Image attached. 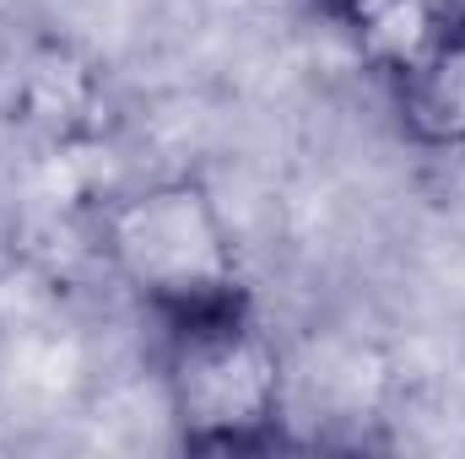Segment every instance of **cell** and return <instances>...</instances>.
Returning <instances> with one entry per match:
<instances>
[{"mask_svg":"<svg viewBox=\"0 0 465 459\" xmlns=\"http://www.w3.org/2000/svg\"><path fill=\"white\" fill-rule=\"evenodd\" d=\"M104 259L163 319H201L249 303L223 206L201 179H157L104 211Z\"/></svg>","mask_w":465,"mask_h":459,"instance_id":"cell-1","label":"cell"},{"mask_svg":"<svg viewBox=\"0 0 465 459\" xmlns=\"http://www.w3.org/2000/svg\"><path fill=\"white\" fill-rule=\"evenodd\" d=\"M450 0H351L336 27L351 38L362 65L384 82L406 76L450 22Z\"/></svg>","mask_w":465,"mask_h":459,"instance_id":"cell-4","label":"cell"},{"mask_svg":"<svg viewBox=\"0 0 465 459\" xmlns=\"http://www.w3.org/2000/svg\"><path fill=\"white\" fill-rule=\"evenodd\" d=\"M163 395L184 449L195 454L271 449L287 400L282 351L271 330H260L249 303L179 319L168 325L163 346Z\"/></svg>","mask_w":465,"mask_h":459,"instance_id":"cell-2","label":"cell"},{"mask_svg":"<svg viewBox=\"0 0 465 459\" xmlns=\"http://www.w3.org/2000/svg\"><path fill=\"white\" fill-rule=\"evenodd\" d=\"M314 5H320V11H325V16H331V22H336V16H341V11H347L351 0H314Z\"/></svg>","mask_w":465,"mask_h":459,"instance_id":"cell-5","label":"cell"},{"mask_svg":"<svg viewBox=\"0 0 465 459\" xmlns=\"http://www.w3.org/2000/svg\"><path fill=\"white\" fill-rule=\"evenodd\" d=\"M395 119L422 151H465V11L455 5L428 54L390 82Z\"/></svg>","mask_w":465,"mask_h":459,"instance_id":"cell-3","label":"cell"}]
</instances>
